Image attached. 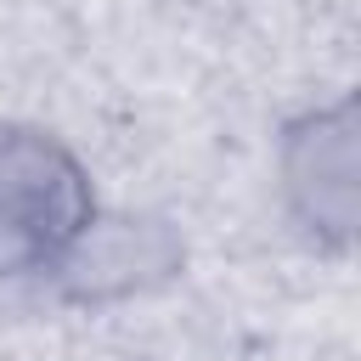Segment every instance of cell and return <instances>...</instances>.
<instances>
[{
    "instance_id": "3",
    "label": "cell",
    "mask_w": 361,
    "mask_h": 361,
    "mask_svg": "<svg viewBox=\"0 0 361 361\" xmlns=\"http://www.w3.org/2000/svg\"><path fill=\"white\" fill-rule=\"evenodd\" d=\"M276 192L293 231L316 248L355 237V96L305 107L276 135Z\"/></svg>"
},
{
    "instance_id": "2",
    "label": "cell",
    "mask_w": 361,
    "mask_h": 361,
    "mask_svg": "<svg viewBox=\"0 0 361 361\" xmlns=\"http://www.w3.org/2000/svg\"><path fill=\"white\" fill-rule=\"evenodd\" d=\"M186 271V237L164 214H135V209H96L85 231L51 259L39 288L56 305L79 310H107L124 299H147L169 288Z\"/></svg>"
},
{
    "instance_id": "1",
    "label": "cell",
    "mask_w": 361,
    "mask_h": 361,
    "mask_svg": "<svg viewBox=\"0 0 361 361\" xmlns=\"http://www.w3.org/2000/svg\"><path fill=\"white\" fill-rule=\"evenodd\" d=\"M96 209L90 169L56 130L0 118V276L39 282Z\"/></svg>"
}]
</instances>
